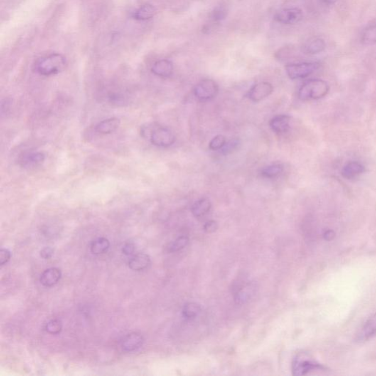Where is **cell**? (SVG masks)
Returning a JSON list of instances; mask_svg holds the SVG:
<instances>
[{
	"label": "cell",
	"instance_id": "1",
	"mask_svg": "<svg viewBox=\"0 0 376 376\" xmlns=\"http://www.w3.org/2000/svg\"><path fill=\"white\" fill-rule=\"evenodd\" d=\"M67 67V60L60 54H52L41 57L35 63V71L42 76H52L63 72Z\"/></svg>",
	"mask_w": 376,
	"mask_h": 376
},
{
	"label": "cell",
	"instance_id": "2",
	"mask_svg": "<svg viewBox=\"0 0 376 376\" xmlns=\"http://www.w3.org/2000/svg\"><path fill=\"white\" fill-rule=\"evenodd\" d=\"M141 132L145 137L149 138L151 144L158 147H170L176 141L174 134L164 126H152L150 129L148 126L143 127Z\"/></svg>",
	"mask_w": 376,
	"mask_h": 376
},
{
	"label": "cell",
	"instance_id": "3",
	"mask_svg": "<svg viewBox=\"0 0 376 376\" xmlns=\"http://www.w3.org/2000/svg\"><path fill=\"white\" fill-rule=\"evenodd\" d=\"M329 91V86L325 81L313 79L305 82L298 92L301 100L307 101L324 97Z\"/></svg>",
	"mask_w": 376,
	"mask_h": 376
},
{
	"label": "cell",
	"instance_id": "4",
	"mask_svg": "<svg viewBox=\"0 0 376 376\" xmlns=\"http://www.w3.org/2000/svg\"><path fill=\"white\" fill-rule=\"evenodd\" d=\"M323 367L304 354L297 356L293 361V372L295 375H303L313 370H323Z\"/></svg>",
	"mask_w": 376,
	"mask_h": 376
},
{
	"label": "cell",
	"instance_id": "5",
	"mask_svg": "<svg viewBox=\"0 0 376 376\" xmlns=\"http://www.w3.org/2000/svg\"><path fill=\"white\" fill-rule=\"evenodd\" d=\"M319 67L316 63L289 64L285 67L286 74L291 80L306 78L311 75Z\"/></svg>",
	"mask_w": 376,
	"mask_h": 376
},
{
	"label": "cell",
	"instance_id": "6",
	"mask_svg": "<svg viewBox=\"0 0 376 376\" xmlns=\"http://www.w3.org/2000/svg\"><path fill=\"white\" fill-rule=\"evenodd\" d=\"M218 85L215 81L206 79L201 81L194 89V94L200 100H209L216 97Z\"/></svg>",
	"mask_w": 376,
	"mask_h": 376
},
{
	"label": "cell",
	"instance_id": "7",
	"mask_svg": "<svg viewBox=\"0 0 376 376\" xmlns=\"http://www.w3.org/2000/svg\"><path fill=\"white\" fill-rule=\"evenodd\" d=\"M303 18V12L298 8H285L276 13L274 20L284 25H293L301 21Z\"/></svg>",
	"mask_w": 376,
	"mask_h": 376
},
{
	"label": "cell",
	"instance_id": "8",
	"mask_svg": "<svg viewBox=\"0 0 376 376\" xmlns=\"http://www.w3.org/2000/svg\"><path fill=\"white\" fill-rule=\"evenodd\" d=\"M274 92V87L268 82H262L253 86L249 92V98L252 102H259L269 97Z\"/></svg>",
	"mask_w": 376,
	"mask_h": 376
},
{
	"label": "cell",
	"instance_id": "9",
	"mask_svg": "<svg viewBox=\"0 0 376 376\" xmlns=\"http://www.w3.org/2000/svg\"><path fill=\"white\" fill-rule=\"evenodd\" d=\"M46 160V155L41 151H32L26 153L19 158V165L24 168H38Z\"/></svg>",
	"mask_w": 376,
	"mask_h": 376
},
{
	"label": "cell",
	"instance_id": "10",
	"mask_svg": "<svg viewBox=\"0 0 376 376\" xmlns=\"http://www.w3.org/2000/svg\"><path fill=\"white\" fill-rule=\"evenodd\" d=\"M376 337V313L365 322L357 335L358 342H365Z\"/></svg>",
	"mask_w": 376,
	"mask_h": 376
},
{
	"label": "cell",
	"instance_id": "11",
	"mask_svg": "<svg viewBox=\"0 0 376 376\" xmlns=\"http://www.w3.org/2000/svg\"><path fill=\"white\" fill-rule=\"evenodd\" d=\"M143 342V335L138 332H133L124 337L121 342V348L125 352H133L141 348Z\"/></svg>",
	"mask_w": 376,
	"mask_h": 376
},
{
	"label": "cell",
	"instance_id": "12",
	"mask_svg": "<svg viewBox=\"0 0 376 376\" xmlns=\"http://www.w3.org/2000/svg\"><path fill=\"white\" fill-rule=\"evenodd\" d=\"M291 116L287 115H279L275 116L270 121V126L274 132L277 134H284L291 127Z\"/></svg>",
	"mask_w": 376,
	"mask_h": 376
},
{
	"label": "cell",
	"instance_id": "13",
	"mask_svg": "<svg viewBox=\"0 0 376 376\" xmlns=\"http://www.w3.org/2000/svg\"><path fill=\"white\" fill-rule=\"evenodd\" d=\"M62 273L59 268H48L40 275V282L43 286L51 287L59 282Z\"/></svg>",
	"mask_w": 376,
	"mask_h": 376
},
{
	"label": "cell",
	"instance_id": "14",
	"mask_svg": "<svg viewBox=\"0 0 376 376\" xmlns=\"http://www.w3.org/2000/svg\"><path fill=\"white\" fill-rule=\"evenodd\" d=\"M120 124H121V121H120L119 118H109V119L103 120V121L98 123L94 127V129L99 134H112L115 131L117 130Z\"/></svg>",
	"mask_w": 376,
	"mask_h": 376
},
{
	"label": "cell",
	"instance_id": "15",
	"mask_svg": "<svg viewBox=\"0 0 376 376\" xmlns=\"http://www.w3.org/2000/svg\"><path fill=\"white\" fill-rule=\"evenodd\" d=\"M151 264V259L148 254L138 253L129 259V267L134 271H141L147 268Z\"/></svg>",
	"mask_w": 376,
	"mask_h": 376
},
{
	"label": "cell",
	"instance_id": "16",
	"mask_svg": "<svg viewBox=\"0 0 376 376\" xmlns=\"http://www.w3.org/2000/svg\"><path fill=\"white\" fill-rule=\"evenodd\" d=\"M173 65L170 60H160L155 62L151 67V72L155 75L161 77H168L173 73Z\"/></svg>",
	"mask_w": 376,
	"mask_h": 376
},
{
	"label": "cell",
	"instance_id": "17",
	"mask_svg": "<svg viewBox=\"0 0 376 376\" xmlns=\"http://www.w3.org/2000/svg\"><path fill=\"white\" fill-rule=\"evenodd\" d=\"M365 172V167L358 162H349L342 170V175L344 178L352 180Z\"/></svg>",
	"mask_w": 376,
	"mask_h": 376
},
{
	"label": "cell",
	"instance_id": "18",
	"mask_svg": "<svg viewBox=\"0 0 376 376\" xmlns=\"http://www.w3.org/2000/svg\"><path fill=\"white\" fill-rule=\"evenodd\" d=\"M325 48L324 40L320 38H313L308 40L303 47V51L307 55H316L323 52Z\"/></svg>",
	"mask_w": 376,
	"mask_h": 376
},
{
	"label": "cell",
	"instance_id": "19",
	"mask_svg": "<svg viewBox=\"0 0 376 376\" xmlns=\"http://www.w3.org/2000/svg\"><path fill=\"white\" fill-rule=\"evenodd\" d=\"M212 205L210 201L207 198H201L194 203L191 208V212L194 216L200 217L205 215L211 209Z\"/></svg>",
	"mask_w": 376,
	"mask_h": 376
},
{
	"label": "cell",
	"instance_id": "20",
	"mask_svg": "<svg viewBox=\"0 0 376 376\" xmlns=\"http://www.w3.org/2000/svg\"><path fill=\"white\" fill-rule=\"evenodd\" d=\"M109 246V241L105 237H99L94 239L91 245V251L92 254L99 255V254H104L108 250Z\"/></svg>",
	"mask_w": 376,
	"mask_h": 376
},
{
	"label": "cell",
	"instance_id": "21",
	"mask_svg": "<svg viewBox=\"0 0 376 376\" xmlns=\"http://www.w3.org/2000/svg\"><path fill=\"white\" fill-rule=\"evenodd\" d=\"M156 13V10L151 5H144V6L140 7L138 10H136L134 13V18L136 19L144 20L150 19L154 16Z\"/></svg>",
	"mask_w": 376,
	"mask_h": 376
},
{
	"label": "cell",
	"instance_id": "22",
	"mask_svg": "<svg viewBox=\"0 0 376 376\" xmlns=\"http://www.w3.org/2000/svg\"><path fill=\"white\" fill-rule=\"evenodd\" d=\"M284 168L281 164H273L263 168L261 174L266 178H274L281 174Z\"/></svg>",
	"mask_w": 376,
	"mask_h": 376
},
{
	"label": "cell",
	"instance_id": "23",
	"mask_svg": "<svg viewBox=\"0 0 376 376\" xmlns=\"http://www.w3.org/2000/svg\"><path fill=\"white\" fill-rule=\"evenodd\" d=\"M200 312V305L195 303H188L184 306L183 313L184 317L187 319H193L198 316Z\"/></svg>",
	"mask_w": 376,
	"mask_h": 376
},
{
	"label": "cell",
	"instance_id": "24",
	"mask_svg": "<svg viewBox=\"0 0 376 376\" xmlns=\"http://www.w3.org/2000/svg\"><path fill=\"white\" fill-rule=\"evenodd\" d=\"M362 40L365 45L376 43V25H372L366 29L362 36Z\"/></svg>",
	"mask_w": 376,
	"mask_h": 376
},
{
	"label": "cell",
	"instance_id": "25",
	"mask_svg": "<svg viewBox=\"0 0 376 376\" xmlns=\"http://www.w3.org/2000/svg\"><path fill=\"white\" fill-rule=\"evenodd\" d=\"M189 242L188 237L185 236L178 237L174 241L171 242L168 246V250L171 252H176V251L182 250L184 248L186 247Z\"/></svg>",
	"mask_w": 376,
	"mask_h": 376
},
{
	"label": "cell",
	"instance_id": "26",
	"mask_svg": "<svg viewBox=\"0 0 376 376\" xmlns=\"http://www.w3.org/2000/svg\"><path fill=\"white\" fill-rule=\"evenodd\" d=\"M62 328H63V325H62L61 321L57 319L50 320L45 326V329L47 331L50 335H58L59 333H60Z\"/></svg>",
	"mask_w": 376,
	"mask_h": 376
},
{
	"label": "cell",
	"instance_id": "27",
	"mask_svg": "<svg viewBox=\"0 0 376 376\" xmlns=\"http://www.w3.org/2000/svg\"><path fill=\"white\" fill-rule=\"evenodd\" d=\"M227 143V139L222 135H218L212 138L211 141L209 143V148L212 151H216V150H222L224 146Z\"/></svg>",
	"mask_w": 376,
	"mask_h": 376
},
{
	"label": "cell",
	"instance_id": "28",
	"mask_svg": "<svg viewBox=\"0 0 376 376\" xmlns=\"http://www.w3.org/2000/svg\"><path fill=\"white\" fill-rule=\"evenodd\" d=\"M240 142L238 139H233L229 141V142L226 143L225 146L222 148V154L224 155H228L233 152L237 148L239 147Z\"/></svg>",
	"mask_w": 376,
	"mask_h": 376
},
{
	"label": "cell",
	"instance_id": "29",
	"mask_svg": "<svg viewBox=\"0 0 376 376\" xmlns=\"http://www.w3.org/2000/svg\"><path fill=\"white\" fill-rule=\"evenodd\" d=\"M11 258V251L6 249H2L0 250V264L4 266L9 262Z\"/></svg>",
	"mask_w": 376,
	"mask_h": 376
},
{
	"label": "cell",
	"instance_id": "30",
	"mask_svg": "<svg viewBox=\"0 0 376 376\" xmlns=\"http://www.w3.org/2000/svg\"><path fill=\"white\" fill-rule=\"evenodd\" d=\"M136 250V246L133 242H127L124 244L122 248V253L126 256H130L133 254Z\"/></svg>",
	"mask_w": 376,
	"mask_h": 376
},
{
	"label": "cell",
	"instance_id": "31",
	"mask_svg": "<svg viewBox=\"0 0 376 376\" xmlns=\"http://www.w3.org/2000/svg\"><path fill=\"white\" fill-rule=\"evenodd\" d=\"M204 229L207 233H212L217 229V224L215 220H209L204 226Z\"/></svg>",
	"mask_w": 376,
	"mask_h": 376
},
{
	"label": "cell",
	"instance_id": "32",
	"mask_svg": "<svg viewBox=\"0 0 376 376\" xmlns=\"http://www.w3.org/2000/svg\"><path fill=\"white\" fill-rule=\"evenodd\" d=\"M226 16V11L223 8H216L212 13V18L215 21H220Z\"/></svg>",
	"mask_w": 376,
	"mask_h": 376
},
{
	"label": "cell",
	"instance_id": "33",
	"mask_svg": "<svg viewBox=\"0 0 376 376\" xmlns=\"http://www.w3.org/2000/svg\"><path fill=\"white\" fill-rule=\"evenodd\" d=\"M54 249L50 247H45L40 251V256L43 259H50L53 256Z\"/></svg>",
	"mask_w": 376,
	"mask_h": 376
},
{
	"label": "cell",
	"instance_id": "34",
	"mask_svg": "<svg viewBox=\"0 0 376 376\" xmlns=\"http://www.w3.org/2000/svg\"><path fill=\"white\" fill-rule=\"evenodd\" d=\"M330 0H329V2H330Z\"/></svg>",
	"mask_w": 376,
	"mask_h": 376
}]
</instances>
